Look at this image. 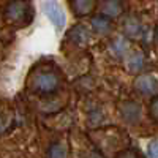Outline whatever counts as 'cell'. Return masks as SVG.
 Returning a JSON list of instances; mask_svg holds the SVG:
<instances>
[{
	"label": "cell",
	"mask_w": 158,
	"mask_h": 158,
	"mask_svg": "<svg viewBox=\"0 0 158 158\" xmlns=\"http://www.w3.org/2000/svg\"><path fill=\"white\" fill-rule=\"evenodd\" d=\"M60 87V79L54 71H38L33 74L32 82H30V89L36 94H43V95H49Z\"/></svg>",
	"instance_id": "obj_1"
},
{
	"label": "cell",
	"mask_w": 158,
	"mask_h": 158,
	"mask_svg": "<svg viewBox=\"0 0 158 158\" xmlns=\"http://www.w3.org/2000/svg\"><path fill=\"white\" fill-rule=\"evenodd\" d=\"M30 16H32V8L24 0H11L5 6V11H3L5 21L16 22V24H22L24 21H30Z\"/></svg>",
	"instance_id": "obj_2"
},
{
	"label": "cell",
	"mask_w": 158,
	"mask_h": 158,
	"mask_svg": "<svg viewBox=\"0 0 158 158\" xmlns=\"http://www.w3.org/2000/svg\"><path fill=\"white\" fill-rule=\"evenodd\" d=\"M43 11H44L46 18L51 21V24L56 27V30L60 32L65 27V21H67V18H65L62 5L57 2V0H46V2L43 3Z\"/></svg>",
	"instance_id": "obj_3"
},
{
	"label": "cell",
	"mask_w": 158,
	"mask_h": 158,
	"mask_svg": "<svg viewBox=\"0 0 158 158\" xmlns=\"http://www.w3.org/2000/svg\"><path fill=\"white\" fill-rule=\"evenodd\" d=\"M135 87L142 95H153L158 90V79L153 74H142L135 81Z\"/></svg>",
	"instance_id": "obj_4"
},
{
	"label": "cell",
	"mask_w": 158,
	"mask_h": 158,
	"mask_svg": "<svg viewBox=\"0 0 158 158\" xmlns=\"http://www.w3.org/2000/svg\"><path fill=\"white\" fill-rule=\"evenodd\" d=\"M120 114H122V118L130 123V125H135L139 122L141 118V106L135 101H125L122 104V109H120Z\"/></svg>",
	"instance_id": "obj_5"
},
{
	"label": "cell",
	"mask_w": 158,
	"mask_h": 158,
	"mask_svg": "<svg viewBox=\"0 0 158 158\" xmlns=\"http://www.w3.org/2000/svg\"><path fill=\"white\" fill-rule=\"evenodd\" d=\"M73 13L77 16H85L94 11L95 8V0H73L71 2Z\"/></svg>",
	"instance_id": "obj_6"
},
{
	"label": "cell",
	"mask_w": 158,
	"mask_h": 158,
	"mask_svg": "<svg viewBox=\"0 0 158 158\" xmlns=\"http://www.w3.org/2000/svg\"><path fill=\"white\" fill-rule=\"evenodd\" d=\"M92 27H94V30L97 33H109L111 29H112V24L109 21V16H95L94 19H92Z\"/></svg>",
	"instance_id": "obj_7"
},
{
	"label": "cell",
	"mask_w": 158,
	"mask_h": 158,
	"mask_svg": "<svg viewBox=\"0 0 158 158\" xmlns=\"http://www.w3.org/2000/svg\"><path fill=\"white\" fill-rule=\"evenodd\" d=\"M123 32L128 35V36H141L142 33V25L141 22L136 19V18H128L125 22H123Z\"/></svg>",
	"instance_id": "obj_8"
},
{
	"label": "cell",
	"mask_w": 158,
	"mask_h": 158,
	"mask_svg": "<svg viewBox=\"0 0 158 158\" xmlns=\"http://www.w3.org/2000/svg\"><path fill=\"white\" fill-rule=\"evenodd\" d=\"M70 38L76 44L84 46V44L89 43V30L85 27H82V25H76V27L71 29V32H70Z\"/></svg>",
	"instance_id": "obj_9"
},
{
	"label": "cell",
	"mask_w": 158,
	"mask_h": 158,
	"mask_svg": "<svg viewBox=\"0 0 158 158\" xmlns=\"http://www.w3.org/2000/svg\"><path fill=\"white\" fill-rule=\"evenodd\" d=\"M103 13L109 18H117L122 13V5L118 0H106L103 3Z\"/></svg>",
	"instance_id": "obj_10"
},
{
	"label": "cell",
	"mask_w": 158,
	"mask_h": 158,
	"mask_svg": "<svg viewBox=\"0 0 158 158\" xmlns=\"http://www.w3.org/2000/svg\"><path fill=\"white\" fill-rule=\"evenodd\" d=\"M142 65H144V56H142V52H138V51L133 52V54L128 57V60H127V67H128V70H130V71H133V73L141 71Z\"/></svg>",
	"instance_id": "obj_11"
},
{
	"label": "cell",
	"mask_w": 158,
	"mask_h": 158,
	"mask_svg": "<svg viewBox=\"0 0 158 158\" xmlns=\"http://www.w3.org/2000/svg\"><path fill=\"white\" fill-rule=\"evenodd\" d=\"M127 49H128V43L125 41V38H117L112 44V52L118 57H122L127 52Z\"/></svg>",
	"instance_id": "obj_12"
},
{
	"label": "cell",
	"mask_w": 158,
	"mask_h": 158,
	"mask_svg": "<svg viewBox=\"0 0 158 158\" xmlns=\"http://www.w3.org/2000/svg\"><path fill=\"white\" fill-rule=\"evenodd\" d=\"M48 155L49 156H65L67 155V149H65V146H62L60 142H56V144H52V146L49 147Z\"/></svg>",
	"instance_id": "obj_13"
},
{
	"label": "cell",
	"mask_w": 158,
	"mask_h": 158,
	"mask_svg": "<svg viewBox=\"0 0 158 158\" xmlns=\"http://www.w3.org/2000/svg\"><path fill=\"white\" fill-rule=\"evenodd\" d=\"M149 115H150V118L155 122V123H158V97H155L152 101H150V106H149Z\"/></svg>",
	"instance_id": "obj_14"
},
{
	"label": "cell",
	"mask_w": 158,
	"mask_h": 158,
	"mask_svg": "<svg viewBox=\"0 0 158 158\" xmlns=\"http://www.w3.org/2000/svg\"><path fill=\"white\" fill-rule=\"evenodd\" d=\"M147 155L158 158V141H152L147 147Z\"/></svg>",
	"instance_id": "obj_15"
},
{
	"label": "cell",
	"mask_w": 158,
	"mask_h": 158,
	"mask_svg": "<svg viewBox=\"0 0 158 158\" xmlns=\"http://www.w3.org/2000/svg\"><path fill=\"white\" fill-rule=\"evenodd\" d=\"M155 40H156V43H158V27H156V30H155Z\"/></svg>",
	"instance_id": "obj_16"
}]
</instances>
